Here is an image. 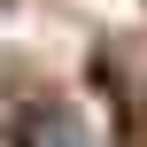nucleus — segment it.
Instances as JSON below:
<instances>
[{
    "label": "nucleus",
    "mask_w": 147,
    "mask_h": 147,
    "mask_svg": "<svg viewBox=\"0 0 147 147\" xmlns=\"http://www.w3.org/2000/svg\"><path fill=\"white\" fill-rule=\"evenodd\" d=\"M23 147H101V140H93L70 109H39V116H31V132H23Z\"/></svg>",
    "instance_id": "f257e3e1"
},
{
    "label": "nucleus",
    "mask_w": 147,
    "mask_h": 147,
    "mask_svg": "<svg viewBox=\"0 0 147 147\" xmlns=\"http://www.w3.org/2000/svg\"><path fill=\"white\" fill-rule=\"evenodd\" d=\"M0 147H23V140H0Z\"/></svg>",
    "instance_id": "f03ea898"
}]
</instances>
